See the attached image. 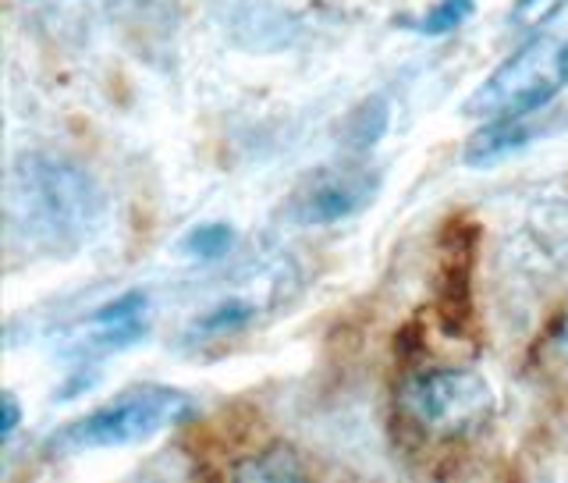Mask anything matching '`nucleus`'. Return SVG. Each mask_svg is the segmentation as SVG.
<instances>
[{
    "label": "nucleus",
    "instance_id": "obj_5",
    "mask_svg": "<svg viewBox=\"0 0 568 483\" xmlns=\"http://www.w3.org/2000/svg\"><path fill=\"white\" fill-rule=\"evenodd\" d=\"M558 58L555 47L544 36L523 43L505 64H497L490 76L479 82L469 100L462 103L466 118H532L555 100L558 93Z\"/></svg>",
    "mask_w": 568,
    "mask_h": 483
},
{
    "label": "nucleus",
    "instance_id": "obj_4",
    "mask_svg": "<svg viewBox=\"0 0 568 483\" xmlns=\"http://www.w3.org/2000/svg\"><path fill=\"white\" fill-rule=\"evenodd\" d=\"M398 402L416 426L440 437H466L479 431L494 420L497 409L487 378L466 366H434L413 373L402 384Z\"/></svg>",
    "mask_w": 568,
    "mask_h": 483
},
{
    "label": "nucleus",
    "instance_id": "obj_3",
    "mask_svg": "<svg viewBox=\"0 0 568 483\" xmlns=\"http://www.w3.org/2000/svg\"><path fill=\"white\" fill-rule=\"evenodd\" d=\"M298 266L288 253H274L271 260H253L239 266L235 274L217 281L206 306H200L185 320L182 342L206 345L248 331L263 316L288 306L298 295Z\"/></svg>",
    "mask_w": 568,
    "mask_h": 483
},
{
    "label": "nucleus",
    "instance_id": "obj_16",
    "mask_svg": "<svg viewBox=\"0 0 568 483\" xmlns=\"http://www.w3.org/2000/svg\"><path fill=\"white\" fill-rule=\"evenodd\" d=\"M558 76H561V82H568V43L558 53Z\"/></svg>",
    "mask_w": 568,
    "mask_h": 483
},
{
    "label": "nucleus",
    "instance_id": "obj_14",
    "mask_svg": "<svg viewBox=\"0 0 568 483\" xmlns=\"http://www.w3.org/2000/svg\"><path fill=\"white\" fill-rule=\"evenodd\" d=\"M18 423H22V405H18L14 391H4V399H0V441H11Z\"/></svg>",
    "mask_w": 568,
    "mask_h": 483
},
{
    "label": "nucleus",
    "instance_id": "obj_8",
    "mask_svg": "<svg viewBox=\"0 0 568 483\" xmlns=\"http://www.w3.org/2000/svg\"><path fill=\"white\" fill-rule=\"evenodd\" d=\"M526 121L529 118H490L484 129L466 142L462 160H466L469 168H490L497 160L526 150L532 142V129Z\"/></svg>",
    "mask_w": 568,
    "mask_h": 483
},
{
    "label": "nucleus",
    "instance_id": "obj_15",
    "mask_svg": "<svg viewBox=\"0 0 568 483\" xmlns=\"http://www.w3.org/2000/svg\"><path fill=\"white\" fill-rule=\"evenodd\" d=\"M547 342H550V352L558 355V360L568 366V302H565V310H561V316L555 320V328H550V334H547Z\"/></svg>",
    "mask_w": 568,
    "mask_h": 483
},
{
    "label": "nucleus",
    "instance_id": "obj_12",
    "mask_svg": "<svg viewBox=\"0 0 568 483\" xmlns=\"http://www.w3.org/2000/svg\"><path fill=\"white\" fill-rule=\"evenodd\" d=\"M473 11H476V0H437L423 18H413V22H405V26L419 36H448L466 26Z\"/></svg>",
    "mask_w": 568,
    "mask_h": 483
},
{
    "label": "nucleus",
    "instance_id": "obj_10",
    "mask_svg": "<svg viewBox=\"0 0 568 483\" xmlns=\"http://www.w3.org/2000/svg\"><path fill=\"white\" fill-rule=\"evenodd\" d=\"M231 476L256 480V483H288V480H302L306 470H302L298 455L288 449V444H271L266 452L248 455L242 466L231 470Z\"/></svg>",
    "mask_w": 568,
    "mask_h": 483
},
{
    "label": "nucleus",
    "instance_id": "obj_6",
    "mask_svg": "<svg viewBox=\"0 0 568 483\" xmlns=\"http://www.w3.org/2000/svg\"><path fill=\"white\" fill-rule=\"evenodd\" d=\"M377 168H331L313 174L288 203V221L298 228H327L355 218L381 192Z\"/></svg>",
    "mask_w": 568,
    "mask_h": 483
},
{
    "label": "nucleus",
    "instance_id": "obj_11",
    "mask_svg": "<svg viewBox=\"0 0 568 483\" xmlns=\"http://www.w3.org/2000/svg\"><path fill=\"white\" fill-rule=\"evenodd\" d=\"M239 235H235V228L224 224V221H206V224H195L185 231V239L178 242V249H182L185 256L192 260H224L231 249H235Z\"/></svg>",
    "mask_w": 568,
    "mask_h": 483
},
{
    "label": "nucleus",
    "instance_id": "obj_2",
    "mask_svg": "<svg viewBox=\"0 0 568 483\" xmlns=\"http://www.w3.org/2000/svg\"><path fill=\"white\" fill-rule=\"evenodd\" d=\"M195 416V399L171 384H135L118 399L89 409L85 416L58 426L43 441L47 459H71L85 452L129 449Z\"/></svg>",
    "mask_w": 568,
    "mask_h": 483
},
{
    "label": "nucleus",
    "instance_id": "obj_7",
    "mask_svg": "<svg viewBox=\"0 0 568 483\" xmlns=\"http://www.w3.org/2000/svg\"><path fill=\"white\" fill-rule=\"evenodd\" d=\"M150 334V295L146 292H121L118 299L103 302L89 316L79 320L71 331V349L79 355H111L139 345Z\"/></svg>",
    "mask_w": 568,
    "mask_h": 483
},
{
    "label": "nucleus",
    "instance_id": "obj_9",
    "mask_svg": "<svg viewBox=\"0 0 568 483\" xmlns=\"http://www.w3.org/2000/svg\"><path fill=\"white\" fill-rule=\"evenodd\" d=\"M390 129V100L384 93H373L359 100L342 121V147L348 153H366L387 135Z\"/></svg>",
    "mask_w": 568,
    "mask_h": 483
},
{
    "label": "nucleus",
    "instance_id": "obj_1",
    "mask_svg": "<svg viewBox=\"0 0 568 483\" xmlns=\"http://www.w3.org/2000/svg\"><path fill=\"white\" fill-rule=\"evenodd\" d=\"M106 218V192L79 160L29 150L4 182L8 249L43 260H71L93 242Z\"/></svg>",
    "mask_w": 568,
    "mask_h": 483
},
{
    "label": "nucleus",
    "instance_id": "obj_13",
    "mask_svg": "<svg viewBox=\"0 0 568 483\" xmlns=\"http://www.w3.org/2000/svg\"><path fill=\"white\" fill-rule=\"evenodd\" d=\"M568 8V0H511L508 26L515 32H540Z\"/></svg>",
    "mask_w": 568,
    "mask_h": 483
}]
</instances>
